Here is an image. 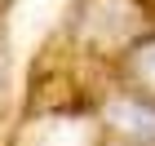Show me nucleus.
<instances>
[{
	"instance_id": "1",
	"label": "nucleus",
	"mask_w": 155,
	"mask_h": 146,
	"mask_svg": "<svg viewBox=\"0 0 155 146\" xmlns=\"http://www.w3.org/2000/svg\"><path fill=\"white\" fill-rule=\"evenodd\" d=\"M133 67H137V75H142L146 84L155 89V40H151L146 49H137V58H133Z\"/></svg>"
}]
</instances>
